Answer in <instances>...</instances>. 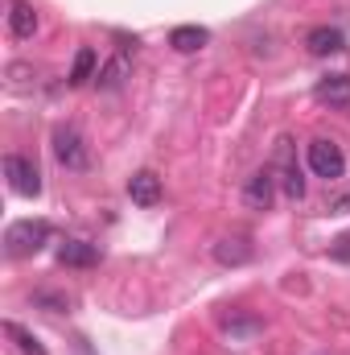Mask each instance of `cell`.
Listing matches in <instances>:
<instances>
[{
	"label": "cell",
	"mask_w": 350,
	"mask_h": 355,
	"mask_svg": "<svg viewBox=\"0 0 350 355\" xmlns=\"http://www.w3.org/2000/svg\"><path fill=\"white\" fill-rule=\"evenodd\" d=\"M50 236H54V227H50L46 219H17V223H8V232H4V252H8L12 261H25V257L42 252V248L50 244Z\"/></svg>",
	"instance_id": "obj_1"
},
{
	"label": "cell",
	"mask_w": 350,
	"mask_h": 355,
	"mask_svg": "<svg viewBox=\"0 0 350 355\" xmlns=\"http://www.w3.org/2000/svg\"><path fill=\"white\" fill-rule=\"evenodd\" d=\"M305 162H309L313 178H322V182H330V186L347 174V149H342L338 141H330V137H313V141L305 145Z\"/></svg>",
	"instance_id": "obj_2"
},
{
	"label": "cell",
	"mask_w": 350,
	"mask_h": 355,
	"mask_svg": "<svg viewBox=\"0 0 350 355\" xmlns=\"http://www.w3.org/2000/svg\"><path fill=\"white\" fill-rule=\"evenodd\" d=\"M50 149H54V157H58V166L62 170H75V174H83L91 166V149L87 141H83V132L79 128H54V141H50Z\"/></svg>",
	"instance_id": "obj_3"
},
{
	"label": "cell",
	"mask_w": 350,
	"mask_h": 355,
	"mask_svg": "<svg viewBox=\"0 0 350 355\" xmlns=\"http://www.w3.org/2000/svg\"><path fill=\"white\" fill-rule=\"evenodd\" d=\"M4 178H8V186H12V194H21V198H37V194H42V174H37V166H33L29 157H21V153H8V157H4Z\"/></svg>",
	"instance_id": "obj_4"
},
{
	"label": "cell",
	"mask_w": 350,
	"mask_h": 355,
	"mask_svg": "<svg viewBox=\"0 0 350 355\" xmlns=\"http://www.w3.org/2000/svg\"><path fill=\"white\" fill-rule=\"evenodd\" d=\"M272 170L280 174L288 198H301V194H305V178H301V166H297V157H293V141H288V137L276 141V162H272Z\"/></svg>",
	"instance_id": "obj_5"
},
{
	"label": "cell",
	"mask_w": 350,
	"mask_h": 355,
	"mask_svg": "<svg viewBox=\"0 0 350 355\" xmlns=\"http://www.w3.org/2000/svg\"><path fill=\"white\" fill-rule=\"evenodd\" d=\"M243 202L252 211H272V202H276V170L272 166L256 170V174L243 182Z\"/></svg>",
	"instance_id": "obj_6"
},
{
	"label": "cell",
	"mask_w": 350,
	"mask_h": 355,
	"mask_svg": "<svg viewBox=\"0 0 350 355\" xmlns=\"http://www.w3.org/2000/svg\"><path fill=\"white\" fill-rule=\"evenodd\" d=\"M128 198L149 211V207H157L165 198V186H161V178L153 174V170H140V174L128 178Z\"/></svg>",
	"instance_id": "obj_7"
},
{
	"label": "cell",
	"mask_w": 350,
	"mask_h": 355,
	"mask_svg": "<svg viewBox=\"0 0 350 355\" xmlns=\"http://www.w3.org/2000/svg\"><path fill=\"white\" fill-rule=\"evenodd\" d=\"M37 25H42V17H37V8L29 0H8V33L17 42H29L37 33Z\"/></svg>",
	"instance_id": "obj_8"
},
{
	"label": "cell",
	"mask_w": 350,
	"mask_h": 355,
	"mask_svg": "<svg viewBox=\"0 0 350 355\" xmlns=\"http://www.w3.org/2000/svg\"><path fill=\"white\" fill-rule=\"evenodd\" d=\"M305 50H309L313 58H330V54H342V50H347V37H342V29L317 25V29L305 33Z\"/></svg>",
	"instance_id": "obj_9"
},
{
	"label": "cell",
	"mask_w": 350,
	"mask_h": 355,
	"mask_svg": "<svg viewBox=\"0 0 350 355\" xmlns=\"http://www.w3.org/2000/svg\"><path fill=\"white\" fill-rule=\"evenodd\" d=\"M99 261H103V252L95 244H87V240H66L58 248V265H66V268H95Z\"/></svg>",
	"instance_id": "obj_10"
},
{
	"label": "cell",
	"mask_w": 350,
	"mask_h": 355,
	"mask_svg": "<svg viewBox=\"0 0 350 355\" xmlns=\"http://www.w3.org/2000/svg\"><path fill=\"white\" fill-rule=\"evenodd\" d=\"M313 99L326 107H347L350 103V75H330L313 87Z\"/></svg>",
	"instance_id": "obj_11"
},
{
	"label": "cell",
	"mask_w": 350,
	"mask_h": 355,
	"mask_svg": "<svg viewBox=\"0 0 350 355\" xmlns=\"http://www.w3.org/2000/svg\"><path fill=\"white\" fill-rule=\"evenodd\" d=\"M252 244H248V236H223L219 244H214V261L219 265H248L252 261Z\"/></svg>",
	"instance_id": "obj_12"
},
{
	"label": "cell",
	"mask_w": 350,
	"mask_h": 355,
	"mask_svg": "<svg viewBox=\"0 0 350 355\" xmlns=\"http://www.w3.org/2000/svg\"><path fill=\"white\" fill-rule=\"evenodd\" d=\"M206 42H210V29H202V25H177L169 33V46L177 54H198Z\"/></svg>",
	"instance_id": "obj_13"
},
{
	"label": "cell",
	"mask_w": 350,
	"mask_h": 355,
	"mask_svg": "<svg viewBox=\"0 0 350 355\" xmlns=\"http://www.w3.org/2000/svg\"><path fill=\"white\" fill-rule=\"evenodd\" d=\"M128 71H132V62H128V54L120 50V54H116V58H111L107 67H99V75H95V83H99L103 91H116L120 83H124V79H128Z\"/></svg>",
	"instance_id": "obj_14"
},
{
	"label": "cell",
	"mask_w": 350,
	"mask_h": 355,
	"mask_svg": "<svg viewBox=\"0 0 350 355\" xmlns=\"http://www.w3.org/2000/svg\"><path fill=\"white\" fill-rule=\"evenodd\" d=\"M99 75V54L91 50V46H79V54H75V67H71V87H83Z\"/></svg>",
	"instance_id": "obj_15"
},
{
	"label": "cell",
	"mask_w": 350,
	"mask_h": 355,
	"mask_svg": "<svg viewBox=\"0 0 350 355\" xmlns=\"http://www.w3.org/2000/svg\"><path fill=\"white\" fill-rule=\"evenodd\" d=\"M4 335L17 343V352H21V355H46V347L37 343V335H33V331H25L21 322H4Z\"/></svg>",
	"instance_id": "obj_16"
},
{
	"label": "cell",
	"mask_w": 350,
	"mask_h": 355,
	"mask_svg": "<svg viewBox=\"0 0 350 355\" xmlns=\"http://www.w3.org/2000/svg\"><path fill=\"white\" fill-rule=\"evenodd\" d=\"M33 306H46V310L62 314V310L71 306V297H66V293H54V289H37V293H33Z\"/></svg>",
	"instance_id": "obj_17"
},
{
	"label": "cell",
	"mask_w": 350,
	"mask_h": 355,
	"mask_svg": "<svg viewBox=\"0 0 350 355\" xmlns=\"http://www.w3.org/2000/svg\"><path fill=\"white\" fill-rule=\"evenodd\" d=\"M330 257H334V261H350V236H342V240L330 248Z\"/></svg>",
	"instance_id": "obj_18"
},
{
	"label": "cell",
	"mask_w": 350,
	"mask_h": 355,
	"mask_svg": "<svg viewBox=\"0 0 350 355\" xmlns=\"http://www.w3.org/2000/svg\"><path fill=\"white\" fill-rule=\"evenodd\" d=\"M330 211H334V215H342V211H350V190L342 194V198H338V202H334V207H330Z\"/></svg>",
	"instance_id": "obj_19"
}]
</instances>
